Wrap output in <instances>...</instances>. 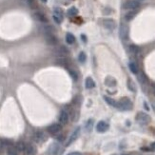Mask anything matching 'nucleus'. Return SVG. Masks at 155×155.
Here are the masks:
<instances>
[{
    "mask_svg": "<svg viewBox=\"0 0 155 155\" xmlns=\"http://www.w3.org/2000/svg\"><path fill=\"white\" fill-rule=\"evenodd\" d=\"M117 108L120 111H130L132 108V102L128 97H124L118 102Z\"/></svg>",
    "mask_w": 155,
    "mask_h": 155,
    "instance_id": "f257e3e1",
    "label": "nucleus"
},
{
    "mask_svg": "<svg viewBox=\"0 0 155 155\" xmlns=\"http://www.w3.org/2000/svg\"><path fill=\"white\" fill-rule=\"evenodd\" d=\"M26 145H27V144H25L24 142L20 141V142H18V143H17V144L15 145V147H16V150H18V151H25Z\"/></svg>",
    "mask_w": 155,
    "mask_h": 155,
    "instance_id": "cd10ccee",
    "label": "nucleus"
},
{
    "mask_svg": "<svg viewBox=\"0 0 155 155\" xmlns=\"http://www.w3.org/2000/svg\"><path fill=\"white\" fill-rule=\"evenodd\" d=\"M33 17L35 18L37 21L41 22V23H47L48 22V18L46 17V15L40 11H36V13L33 14Z\"/></svg>",
    "mask_w": 155,
    "mask_h": 155,
    "instance_id": "2eb2a0df",
    "label": "nucleus"
},
{
    "mask_svg": "<svg viewBox=\"0 0 155 155\" xmlns=\"http://www.w3.org/2000/svg\"><path fill=\"white\" fill-rule=\"evenodd\" d=\"M56 54L58 55V57H60V56L66 57L67 55H68V50L65 47V46H60V47L57 48V50H56Z\"/></svg>",
    "mask_w": 155,
    "mask_h": 155,
    "instance_id": "dca6fc26",
    "label": "nucleus"
},
{
    "mask_svg": "<svg viewBox=\"0 0 155 155\" xmlns=\"http://www.w3.org/2000/svg\"><path fill=\"white\" fill-rule=\"evenodd\" d=\"M66 42L68 44H70V45H71V44H73L74 42H75V37L73 36V34H71L70 32H68L66 34Z\"/></svg>",
    "mask_w": 155,
    "mask_h": 155,
    "instance_id": "bb28decb",
    "label": "nucleus"
},
{
    "mask_svg": "<svg viewBox=\"0 0 155 155\" xmlns=\"http://www.w3.org/2000/svg\"><path fill=\"white\" fill-rule=\"evenodd\" d=\"M22 2L24 3L25 5H27L29 8L34 10L37 8V3H36V0H22Z\"/></svg>",
    "mask_w": 155,
    "mask_h": 155,
    "instance_id": "a211bd4d",
    "label": "nucleus"
},
{
    "mask_svg": "<svg viewBox=\"0 0 155 155\" xmlns=\"http://www.w3.org/2000/svg\"><path fill=\"white\" fill-rule=\"evenodd\" d=\"M67 155H82L81 153H79V152H71V153H68Z\"/></svg>",
    "mask_w": 155,
    "mask_h": 155,
    "instance_id": "e433bc0d",
    "label": "nucleus"
},
{
    "mask_svg": "<svg viewBox=\"0 0 155 155\" xmlns=\"http://www.w3.org/2000/svg\"><path fill=\"white\" fill-rule=\"evenodd\" d=\"M59 122L61 125H66L68 122V113L67 111H62L59 115Z\"/></svg>",
    "mask_w": 155,
    "mask_h": 155,
    "instance_id": "ddd939ff",
    "label": "nucleus"
},
{
    "mask_svg": "<svg viewBox=\"0 0 155 155\" xmlns=\"http://www.w3.org/2000/svg\"><path fill=\"white\" fill-rule=\"evenodd\" d=\"M151 88H152V93H153L154 95H155V84H152V85H151Z\"/></svg>",
    "mask_w": 155,
    "mask_h": 155,
    "instance_id": "4c0bfd02",
    "label": "nucleus"
},
{
    "mask_svg": "<svg viewBox=\"0 0 155 155\" xmlns=\"http://www.w3.org/2000/svg\"><path fill=\"white\" fill-rule=\"evenodd\" d=\"M41 31L44 33V35H45V34H49V33H54V29H53V27H51L50 25L43 26L41 28Z\"/></svg>",
    "mask_w": 155,
    "mask_h": 155,
    "instance_id": "412c9836",
    "label": "nucleus"
},
{
    "mask_svg": "<svg viewBox=\"0 0 155 155\" xmlns=\"http://www.w3.org/2000/svg\"><path fill=\"white\" fill-rule=\"evenodd\" d=\"M60 150V145L58 143H53L49 147L48 150V154L49 155H57Z\"/></svg>",
    "mask_w": 155,
    "mask_h": 155,
    "instance_id": "0eeeda50",
    "label": "nucleus"
},
{
    "mask_svg": "<svg viewBox=\"0 0 155 155\" xmlns=\"http://www.w3.org/2000/svg\"><path fill=\"white\" fill-rule=\"evenodd\" d=\"M128 88L129 89L130 91H132V93H135V91H136L135 84L133 83V81L131 79H129V81H128Z\"/></svg>",
    "mask_w": 155,
    "mask_h": 155,
    "instance_id": "7c9ffc66",
    "label": "nucleus"
},
{
    "mask_svg": "<svg viewBox=\"0 0 155 155\" xmlns=\"http://www.w3.org/2000/svg\"><path fill=\"white\" fill-rule=\"evenodd\" d=\"M103 25H104V27L106 29H108V30H110V31H112L116 28L115 21H114L113 19H110V18L103 20Z\"/></svg>",
    "mask_w": 155,
    "mask_h": 155,
    "instance_id": "6e6552de",
    "label": "nucleus"
},
{
    "mask_svg": "<svg viewBox=\"0 0 155 155\" xmlns=\"http://www.w3.org/2000/svg\"><path fill=\"white\" fill-rule=\"evenodd\" d=\"M154 106H155V104H154Z\"/></svg>",
    "mask_w": 155,
    "mask_h": 155,
    "instance_id": "a19ab883",
    "label": "nucleus"
},
{
    "mask_svg": "<svg viewBox=\"0 0 155 155\" xmlns=\"http://www.w3.org/2000/svg\"><path fill=\"white\" fill-rule=\"evenodd\" d=\"M129 68L130 71L132 72V73H134V74H138V72H139V68H138V66H137L136 63H134V62L129 63Z\"/></svg>",
    "mask_w": 155,
    "mask_h": 155,
    "instance_id": "b1692460",
    "label": "nucleus"
},
{
    "mask_svg": "<svg viewBox=\"0 0 155 155\" xmlns=\"http://www.w3.org/2000/svg\"><path fill=\"white\" fill-rule=\"evenodd\" d=\"M104 99L105 101L108 103V105L111 106V107H114V108H117V105H118V102H116L114 99H112L111 97H108V96H104Z\"/></svg>",
    "mask_w": 155,
    "mask_h": 155,
    "instance_id": "5701e85b",
    "label": "nucleus"
},
{
    "mask_svg": "<svg viewBox=\"0 0 155 155\" xmlns=\"http://www.w3.org/2000/svg\"><path fill=\"white\" fill-rule=\"evenodd\" d=\"M85 86H86V88L89 89V90L93 89V88L95 87V83H94V81H93V79L90 78V77H88L87 79H86Z\"/></svg>",
    "mask_w": 155,
    "mask_h": 155,
    "instance_id": "4be33fe9",
    "label": "nucleus"
},
{
    "mask_svg": "<svg viewBox=\"0 0 155 155\" xmlns=\"http://www.w3.org/2000/svg\"><path fill=\"white\" fill-rule=\"evenodd\" d=\"M33 139L35 140L36 142H38V143H41V142L46 141L47 137H46V135H45V133L43 132V131H36V132L34 133V135H33Z\"/></svg>",
    "mask_w": 155,
    "mask_h": 155,
    "instance_id": "4468645a",
    "label": "nucleus"
},
{
    "mask_svg": "<svg viewBox=\"0 0 155 155\" xmlns=\"http://www.w3.org/2000/svg\"><path fill=\"white\" fill-rule=\"evenodd\" d=\"M43 3H47V0H41Z\"/></svg>",
    "mask_w": 155,
    "mask_h": 155,
    "instance_id": "ea45409f",
    "label": "nucleus"
},
{
    "mask_svg": "<svg viewBox=\"0 0 155 155\" xmlns=\"http://www.w3.org/2000/svg\"><path fill=\"white\" fill-rule=\"evenodd\" d=\"M150 150H153V151H155V142L151 144V146H150Z\"/></svg>",
    "mask_w": 155,
    "mask_h": 155,
    "instance_id": "c9c22d12",
    "label": "nucleus"
},
{
    "mask_svg": "<svg viewBox=\"0 0 155 155\" xmlns=\"http://www.w3.org/2000/svg\"><path fill=\"white\" fill-rule=\"evenodd\" d=\"M45 40L47 44L50 45V46H55L57 44V38L55 37V35L53 33H49V34H45Z\"/></svg>",
    "mask_w": 155,
    "mask_h": 155,
    "instance_id": "1a4fd4ad",
    "label": "nucleus"
},
{
    "mask_svg": "<svg viewBox=\"0 0 155 155\" xmlns=\"http://www.w3.org/2000/svg\"><path fill=\"white\" fill-rule=\"evenodd\" d=\"M119 36L122 40H127L129 38V27L127 24L122 23L119 29Z\"/></svg>",
    "mask_w": 155,
    "mask_h": 155,
    "instance_id": "7ed1b4c3",
    "label": "nucleus"
},
{
    "mask_svg": "<svg viewBox=\"0 0 155 155\" xmlns=\"http://www.w3.org/2000/svg\"><path fill=\"white\" fill-rule=\"evenodd\" d=\"M56 64H58L59 66L61 67H64V68H67L70 66V62H68L67 57H64V56H60V57H57L56 59Z\"/></svg>",
    "mask_w": 155,
    "mask_h": 155,
    "instance_id": "f8f14e48",
    "label": "nucleus"
},
{
    "mask_svg": "<svg viewBox=\"0 0 155 155\" xmlns=\"http://www.w3.org/2000/svg\"><path fill=\"white\" fill-rule=\"evenodd\" d=\"M138 79L141 84H147L148 79L147 77V75L144 73V72H138Z\"/></svg>",
    "mask_w": 155,
    "mask_h": 155,
    "instance_id": "a878e982",
    "label": "nucleus"
},
{
    "mask_svg": "<svg viewBox=\"0 0 155 155\" xmlns=\"http://www.w3.org/2000/svg\"><path fill=\"white\" fill-rule=\"evenodd\" d=\"M135 119L140 125H147V124H150V120H151L150 116L148 115V114H147L146 112H142V111L137 113Z\"/></svg>",
    "mask_w": 155,
    "mask_h": 155,
    "instance_id": "f03ea898",
    "label": "nucleus"
},
{
    "mask_svg": "<svg viewBox=\"0 0 155 155\" xmlns=\"http://www.w3.org/2000/svg\"><path fill=\"white\" fill-rule=\"evenodd\" d=\"M93 119H90L89 121L86 124V130L87 131H91L93 129Z\"/></svg>",
    "mask_w": 155,
    "mask_h": 155,
    "instance_id": "473e14b6",
    "label": "nucleus"
},
{
    "mask_svg": "<svg viewBox=\"0 0 155 155\" xmlns=\"http://www.w3.org/2000/svg\"><path fill=\"white\" fill-rule=\"evenodd\" d=\"M129 53L133 55H138L140 53V48L136 45H130L129 47Z\"/></svg>",
    "mask_w": 155,
    "mask_h": 155,
    "instance_id": "6ab92c4d",
    "label": "nucleus"
},
{
    "mask_svg": "<svg viewBox=\"0 0 155 155\" xmlns=\"http://www.w3.org/2000/svg\"><path fill=\"white\" fill-rule=\"evenodd\" d=\"M144 107L146 108V110H147V111H148V110H150V108L147 107V104L146 102H144Z\"/></svg>",
    "mask_w": 155,
    "mask_h": 155,
    "instance_id": "58836bf2",
    "label": "nucleus"
},
{
    "mask_svg": "<svg viewBox=\"0 0 155 155\" xmlns=\"http://www.w3.org/2000/svg\"><path fill=\"white\" fill-rule=\"evenodd\" d=\"M77 14H78V10L76 8H74V7L71 8L70 10L68 11V15L71 16V17H73V16L77 15Z\"/></svg>",
    "mask_w": 155,
    "mask_h": 155,
    "instance_id": "2f4dec72",
    "label": "nucleus"
},
{
    "mask_svg": "<svg viewBox=\"0 0 155 155\" xmlns=\"http://www.w3.org/2000/svg\"><path fill=\"white\" fill-rule=\"evenodd\" d=\"M86 60H87V55H86V53H84V51L80 53V54H79V61L81 62V63H85Z\"/></svg>",
    "mask_w": 155,
    "mask_h": 155,
    "instance_id": "72a5a7b5",
    "label": "nucleus"
},
{
    "mask_svg": "<svg viewBox=\"0 0 155 155\" xmlns=\"http://www.w3.org/2000/svg\"><path fill=\"white\" fill-rule=\"evenodd\" d=\"M62 130V125L61 124H53L48 128V131L53 135L58 134Z\"/></svg>",
    "mask_w": 155,
    "mask_h": 155,
    "instance_id": "423d86ee",
    "label": "nucleus"
},
{
    "mask_svg": "<svg viewBox=\"0 0 155 155\" xmlns=\"http://www.w3.org/2000/svg\"><path fill=\"white\" fill-rule=\"evenodd\" d=\"M70 74H71V76L72 77V79L74 80V81H76L78 76H77V73L75 71H70Z\"/></svg>",
    "mask_w": 155,
    "mask_h": 155,
    "instance_id": "f704fd0d",
    "label": "nucleus"
},
{
    "mask_svg": "<svg viewBox=\"0 0 155 155\" xmlns=\"http://www.w3.org/2000/svg\"><path fill=\"white\" fill-rule=\"evenodd\" d=\"M137 14V11H129V13L126 14L125 15V19L127 20V21H130V20H132L134 17L136 16Z\"/></svg>",
    "mask_w": 155,
    "mask_h": 155,
    "instance_id": "393cba45",
    "label": "nucleus"
},
{
    "mask_svg": "<svg viewBox=\"0 0 155 155\" xmlns=\"http://www.w3.org/2000/svg\"><path fill=\"white\" fill-rule=\"evenodd\" d=\"M7 153H8V155H18V150H16L15 147L11 146V147H8Z\"/></svg>",
    "mask_w": 155,
    "mask_h": 155,
    "instance_id": "c85d7f7f",
    "label": "nucleus"
},
{
    "mask_svg": "<svg viewBox=\"0 0 155 155\" xmlns=\"http://www.w3.org/2000/svg\"><path fill=\"white\" fill-rule=\"evenodd\" d=\"M79 135H80V128H76L75 130H74L73 132L71 133V137H70V139L68 140L66 146L68 147V146H70L71 144H72V143L78 138Z\"/></svg>",
    "mask_w": 155,
    "mask_h": 155,
    "instance_id": "9d476101",
    "label": "nucleus"
},
{
    "mask_svg": "<svg viewBox=\"0 0 155 155\" xmlns=\"http://www.w3.org/2000/svg\"><path fill=\"white\" fill-rule=\"evenodd\" d=\"M0 143L4 146V147H10L13 146V142L9 139H0Z\"/></svg>",
    "mask_w": 155,
    "mask_h": 155,
    "instance_id": "c756f323",
    "label": "nucleus"
},
{
    "mask_svg": "<svg viewBox=\"0 0 155 155\" xmlns=\"http://www.w3.org/2000/svg\"><path fill=\"white\" fill-rule=\"evenodd\" d=\"M63 18H64V13H63L62 9L60 8H55L53 11V20L57 24H61Z\"/></svg>",
    "mask_w": 155,
    "mask_h": 155,
    "instance_id": "20e7f679",
    "label": "nucleus"
},
{
    "mask_svg": "<svg viewBox=\"0 0 155 155\" xmlns=\"http://www.w3.org/2000/svg\"><path fill=\"white\" fill-rule=\"evenodd\" d=\"M24 152H25L26 155H35V153H36V148L34 147L32 145H31V144H27Z\"/></svg>",
    "mask_w": 155,
    "mask_h": 155,
    "instance_id": "f3484780",
    "label": "nucleus"
},
{
    "mask_svg": "<svg viewBox=\"0 0 155 155\" xmlns=\"http://www.w3.org/2000/svg\"><path fill=\"white\" fill-rule=\"evenodd\" d=\"M108 128H110V126L105 121H100L96 125V130L98 131V132H105V131L108 129Z\"/></svg>",
    "mask_w": 155,
    "mask_h": 155,
    "instance_id": "9b49d317",
    "label": "nucleus"
},
{
    "mask_svg": "<svg viewBox=\"0 0 155 155\" xmlns=\"http://www.w3.org/2000/svg\"><path fill=\"white\" fill-rule=\"evenodd\" d=\"M140 7V2L137 1V0H129V1L126 2L123 6V8L125 10H130L134 11L136 9H138Z\"/></svg>",
    "mask_w": 155,
    "mask_h": 155,
    "instance_id": "39448f33",
    "label": "nucleus"
},
{
    "mask_svg": "<svg viewBox=\"0 0 155 155\" xmlns=\"http://www.w3.org/2000/svg\"><path fill=\"white\" fill-rule=\"evenodd\" d=\"M105 84L108 87H114V86H116V80L111 76H108L105 80Z\"/></svg>",
    "mask_w": 155,
    "mask_h": 155,
    "instance_id": "aec40b11",
    "label": "nucleus"
}]
</instances>
